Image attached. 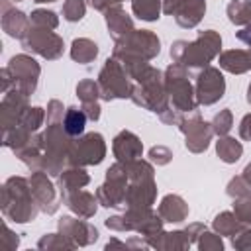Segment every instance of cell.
<instances>
[{
    "label": "cell",
    "mask_w": 251,
    "mask_h": 251,
    "mask_svg": "<svg viewBox=\"0 0 251 251\" xmlns=\"http://www.w3.org/2000/svg\"><path fill=\"white\" fill-rule=\"evenodd\" d=\"M84 124H86V116H84L80 110L71 108V110L67 112V116H65V129H67V133H71V135L82 133Z\"/></svg>",
    "instance_id": "obj_1"
}]
</instances>
